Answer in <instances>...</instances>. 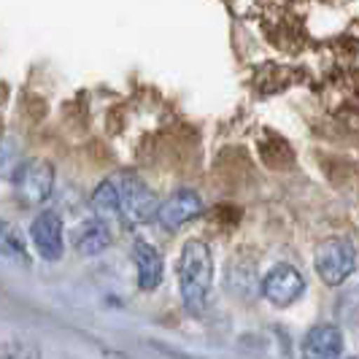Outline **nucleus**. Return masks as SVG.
<instances>
[{
    "label": "nucleus",
    "instance_id": "nucleus-1",
    "mask_svg": "<svg viewBox=\"0 0 359 359\" xmlns=\"http://www.w3.org/2000/svg\"><path fill=\"white\" fill-rule=\"evenodd\" d=\"M214 281V257L203 241H187L179 257V287L184 306L200 311Z\"/></svg>",
    "mask_w": 359,
    "mask_h": 359
},
{
    "label": "nucleus",
    "instance_id": "nucleus-2",
    "mask_svg": "<svg viewBox=\"0 0 359 359\" xmlns=\"http://www.w3.org/2000/svg\"><path fill=\"white\" fill-rule=\"evenodd\" d=\"M108 179L116 195V222H122L125 227H138L157 219L160 200L135 173H114Z\"/></svg>",
    "mask_w": 359,
    "mask_h": 359
},
{
    "label": "nucleus",
    "instance_id": "nucleus-3",
    "mask_svg": "<svg viewBox=\"0 0 359 359\" xmlns=\"http://www.w3.org/2000/svg\"><path fill=\"white\" fill-rule=\"evenodd\" d=\"M313 268L327 287H341L357 268L354 243L346 238H324L313 254Z\"/></svg>",
    "mask_w": 359,
    "mask_h": 359
},
{
    "label": "nucleus",
    "instance_id": "nucleus-4",
    "mask_svg": "<svg viewBox=\"0 0 359 359\" xmlns=\"http://www.w3.org/2000/svg\"><path fill=\"white\" fill-rule=\"evenodd\" d=\"M11 184L22 205H41L49 200L54 189V168L46 160L22 162Z\"/></svg>",
    "mask_w": 359,
    "mask_h": 359
},
{
    "label": "nucleus",
    "instance_id": "nucleus-5",
    "mask_svg": "<svg viewBox=\"0 0 359 359\" xmlns=\"http://www.w3.org/2000/svg\"><path fill=\"white\" fill-rule=\"evenodd\" d=\"M306 292V278L294 265H273L268 276L262 278V294L276 308H287L297 303Z\"/></svg>",
    "mask_w": 359,
    "mask_h": 359
},
{
    "label": "nucleus",
    "instance_id": "nucleus-6",
    "mask_svg": "<svg viewBox=\"0 0 359 359\" xmlns=\"http://www.w3.org/2000/svg\"><path fill=\"white\" fill-rule=\"evenodd\" d=\"M200 214H203V200H200L198 192H192V189H176L173 195L160 200V208H157V219L154 222L160 227H165L168 233H176L179 227L189 224Z\"/></svg>",
    "mask_w": 359,
    "mask_h": 359
},
{
    "label": "nucleus",
    "instance_id": "nucleus-7",
    "mask_svg": "<svg viewBox=\"0 0 359 359\" xmlns=\"http://www.w3.org/2000/svg\"><path fill=\"white\" fill-rule=\"evenodd\" d=\"M30 241L41 259L57 262L65 252V238H62V219L57 211H41L30 224Z\"/></svg>",
    "mask_w": 359,
    "mask_h": 359
},
{
    "label": "nucleus",
    "instance_id": "nucleus-8",
    "mask_svg": "<svg viewBox=\"0 0 359 359\" xmlns=\"http://www.w3.org/2000/svg\"><path fill=\"white\" fill-rule=\"evenodd\" d=\"M343 335L335 324H316L300 346V359H341Z\"/></svg>",
    "mask_w": 359,
    "mask_h": 359
},
{
    "label": "nucleus",
    "instance_id": "nucleus-9",
    "mask_svg": "<svg viewBox=\"0 0 359 359\" xmlns=\"http://www.w3.org/2000/svg\"><path fill=\"white\" fill-rule=\"evenodd\" d=\"M114 243V233H111V224L100 216H92L87 222H81L76 230H73V246L76 252L84 254V257H95V254H103Z\"/></svg>",
    "mask_w": 359,
    "mask_h": 359
},
{
    "label": "nucleus",
    "instance_id": "nucleus-10",
    "mask_svg": "<svg viewBox=\"0 0 359 359\" xmlns=\"http://www.w3.org/2000/svg\"><path fill=\"white\" fill-rule=\"evenodd\" d=\"M133 262H135V273H138V287L144 292H154L162 284V265L160 252L149 243V241H135L133 246Z\"/></svg>",
    "mask_w": 359,
    "mask_h": 359
},
{
    "label": "nucleus",
    "instance_id": "nucleus-11",
    "mask_svg": "<svg viewBox=\"0 0 359 359\" xmlns=\"http://www.w3.org/2000/svg\"><path fill=\"white\" fill-rule=\"evenodd\" d=\"M22 146L14 135H6L0 138V179H14V173L19 170L22 165Z\"/></svg>",
    "mask_w": 359,
    "mask_h": 359
},
{
    "label": "nucleus",
    "instance_id": "nucleus-12",
    "mask_svg": "<svg viewBox=\"0 0 359 359\" xmlns=\"http://www.w3.org/2000/svg\"><path fill=\"white\" fill-rule=\"evenodd\" d=\"M0 254L8 257V259H27L22 235H19L17 227H14L11 222H6V219H0Z\"/></svg>",
    "mask_w": 359,
    "mask_h": 359
},
{
    "label": "nucleus",
    "instance_id": "nucleus-13",
    "mask_svg": "<svg viewBox=\"0 0 359 359\" xmlns=\"http://www.w3.org/2000/svg\"><path fill=\"white\" fill-rule=\"evenodd\" d=\"M0 359H41V351L33 343L6 341L0 343Z\"/></svg>",
    "mask_w": 359,
    "mask_h": 359
}]
</instances>
